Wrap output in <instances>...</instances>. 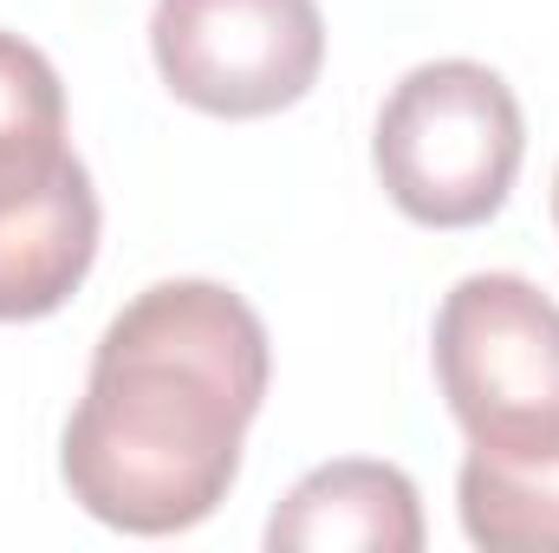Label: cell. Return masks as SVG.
Instances as JSON below:
<instances>
[{
    "label": "cell",
    "mask_w": 559,
    "mask_h": 553,
    "mask_svg": "<svg viewBox=\"0 0 559 553\" xmlns=\"http://www.w3.org/2000/svg\"><path fill=\"white\" fill-rule=\"evenodd\" d=\"M521 156V98L475 59H429L404 72L371 131L378 183L417 228H475L501 215Z\"/></svg>",
    "instance_id": "2"
},
{
    "label": "cell",
    "mask_w": 559,
    "mask_h": 553,
    "mask_svg": "<svg viewBox=\"0 0 559 553\" xmlns=\"http://www.w3.org/2000/svg\"><path fill=\"white\" fill-rule=\"evenodd\" d=\"M98 261V189L72 156L46 189L0 209V326L59 313Z\"/></svg>",
    "instance_id": "6"
},
{
    "label": "cell",
    "mask_w": 559,
    "mask_h": 553,
    "mask_svg": "<svg viewBox=\"0 0 559 553\" xmlns=\"http://www.w3.org/2000/svg\"><path fill=\"white\" fill-rule=\"evenodd\" d=\"M267 326L222 280H156L105 326L85 398L66 423L59 475L118 534H182L209 521L241 436L267 398Z\"/></svg>",
    "instance_id": "1"
},
{
    "label": "cell",
    "mask_w": 559,
    "mask_h": 553,
    "mask_svg": "<svg viewBox=\"0 0 559 553\" xmlns=\"http://www.w3.org/2000/svg\"><path fill=\"white\" fill-rule=\"evenodd\" d=\"M150 52L163 85L209 118H274L319 85V0H156Z\"/></svg>",
    "instance_id": "4"
},
{
    "label": "cell",
    "mask_w": 559,
    "mask_h": 553,
    "mask_svg": "<svg viewBox=\"0 0 559 553\" xmlns=\"http://www.w3.org/2000/svg\"><path fill=\"white\" fill-rule=\"evenodd\" d=\"M436 385L488 462H559V306L521 274H468L436 313Z\"/></svg>",
    "instance_id": "3"
},
{
    "label": "cell",
    "mask_w": 559,
    "mask_h": 553,
    "mask_svg": "<svg viewBox=\"0 0 559 553\" xmlns=\"http://www.w3.org/2000/svg\"><path fill=\"white\" fill-rule=\"evenodd\" d=\"M274 553H417L423 502L397 462H325L293 482V495L267 521Z\"/></svg>",
    "instance_id": "5"
},
{
    "label": "cell",
    "mask_w": 559,
    "mask_h": 553,
    "mask_svg": "<svg viewBox=\"0 0 559 553\" xmlns=\"http://www.w3.org/2000/svg\"><path fill=\"white\" fill-rule=\"evenodd\" d=\"M66 163V85L52 59L20 33H0V209L46 189Z\"/></svg>",
    "instance_id": "7"
},
{
    "label": "cell",
    "mask_w": 559,
    "mask_h": 553,
    "mask_svg": "<svg viewBox=\"0 0 559 553\" xmlns=\"http://www.w3.org/2000/svg\"><path fill=\"white\" fill-rule=\"evenodd\" d=\"M554 222H559V176H554Z\"/></svg>",
    "instance_id": "9"
},
{
    "label": "cell",
    "mask_w": 559,
    "mask_h": 553,
    "mask_svg": "<svg viewBox=\"0 0 559 553\" xmlns=\"http://www.w3.org/2000/svg\"><path fill=\"white\" fill-rule=\"evenodd\" d=\"M462 528L488 553H559V462H488L468 449L455 475Z\"/></svg>",
    "instance_id": "8"
}]
</instances>
